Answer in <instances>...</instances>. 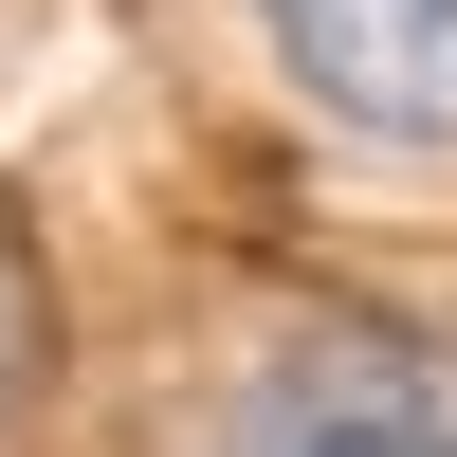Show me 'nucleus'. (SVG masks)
<instances>
[{
    "mask_svg": "<svg viewBox=\"0 0 457 457\" xmlns=\"http://www.w3.org/2000/svg\"><path fill=\"white\" fill-rule=\"evenodd\" d=\"M0 385H19V312H0Z\"/></svg>",
    "mask_w": 457,
    "mask_h": 457,
    "instance_id": "obj_3",
    "label": "nucleus"
},
{
    "mask_svg": "<svg viewBox=\"0 0 457 457\" xmlns=\"http://www.w3.org/2000/svg\"><path fill=\"white\" fill-rule=\"evenodd\" d=\"M202 457H457V403H439V366H403V348H275L220 403Z\"/></svg>",
    "mask_w": 457,
    "mask_h": 457,
    "instance_id": "obj_2",
    "label": "nucleus"
},
{
    "mask_svg": "<svg viewBox=\"0 0 457 457\" xmlns=\"http://www.w3.org/2000/svg\"><path fill=\"white\" fill-rule=\"evenodd\" d=\"M256 55H275L348 146L457 165V0H256Z\"/></svg>",
    "mask_w": 457,
    "mask_h": 457,
    "instance_id": "obj_1",
    "label": "nucleus"
}]
</instances>
